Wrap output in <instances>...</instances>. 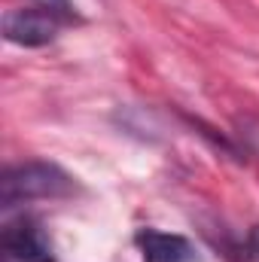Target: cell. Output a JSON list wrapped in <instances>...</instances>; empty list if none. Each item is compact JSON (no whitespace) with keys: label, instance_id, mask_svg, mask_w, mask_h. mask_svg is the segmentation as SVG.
<instances>
[{"label":"cell","instance_id":"1","mask_svg":"<svg viewBox=\"0 0 259 262\" xmlns=\"http://www.w3.org/2000/svg\"><path fill=\"white\" fill-rule=\"evenodd\" d=\"M76 189L73 177L52 162H21L9 165L0 177V204L9 210L25 201L40 198H64Z\"/></svg>","mask_w":259,"mask_h":262},{"label":"cell","instance_id":"2","mask_svg":"<svg viewBox=\"0 0 259 262\" xmlns=\"http://www.w3.org/2000/svg\"><path fill=\"white\" fill-rule=\"evenodd\" d=\"M64 15H58L55 9L46 6H21V9H9L3 15V37L6 43L25 46V49H37L55 40V34L61 31Z\"/></svg>","mask_w":259,"mask_h":262},{"label":"cell","instance_id":"3","mask_svg":"<svg viewBox=\"0 0 259 262\" xmlns=\"http://www.w3.org/2000/svg\"><path fill=\"white\" fill-rule=\"evenodd\" d=\"M0 262H55V247L37 220H12L0 232Z\"/></svg>","mask_w":259,"mask_h":262},{"label":"cell","instance_id":"4","mask_svg":"<svg viewBox=\"0 0 259 262\" xmlns=\"http://www.w3.org/2000/svg\"><path fill=\"white\" fill-rule=\"evenodd\" d=\"M134 244H137L143 262H198L192 241L183 235H171V232H159V229H140L134 235Z\"/></svg>","mask_w":259,"mask_h":262},{"label":"cell","instance_id":"5","mask_svg":"<svg viewBox=\"0 0 259 262\" xmlns=\"http://www.w3.org/2000/svg\"><path fill=\"white\" fill-rule=\"evenodd\" d=\"M37 6H46V9H55L58 15H70V3L67 0H37Z\"/></svg>","mask_w":259,"mask_h":262},{"label":"cell","instance_id":"6","mask_svg":"<svg viewBox=\"0 0 259 262\" xmlns=\"http://www.w3.org/2000/svg\"><path fill=\"white\" fill-rule=\"evenodd\" d=\"M247 244H250L253 256L259 259V226H253V229H250V238H247Z\"/></svg>","mask_w":259,"mask_h":262}]
</instances>
